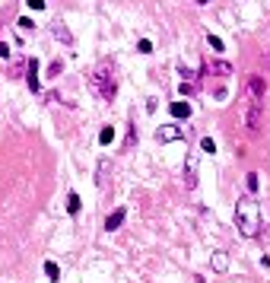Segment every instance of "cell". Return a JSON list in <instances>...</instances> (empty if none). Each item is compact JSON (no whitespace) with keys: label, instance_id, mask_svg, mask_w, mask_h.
<instances>
[{"label":"cell","instance_id":"1","mask_svg":"<svg viewBox=\"0 0 270 283\" xmlns=\"http://www.w3.org/2000/svg\"><path fill=\"white\" fill-rule=\"evenodd\" d=\"M235 229L245 239H258L261 235V207L254 198H242L235 204Z\"/></svg>","mask_w":270,"mask_h":283},{"label":"cell","instance_id":"2","mask_svg":"<svg viewBox=\"0 0 270 283\" xmlns=\"http://www.w3.org/2000/svg\"><path fill=\"white\" fill-rule=\"evenodd\" d=\"M111 70H114V64H108V60H105V64H99L96 73L89 77V86H92V89H96L102 99H108V102L114 99V80H111Z\"/></svg>","mask_w":270,"mask_h":283},{"label":"cell","instance_id":"3","mask_svg":"<svg viewBox=\"0 0 270 283\" xmlns=\"http://www.w3.org/2000/svg\"><path fill=\"white\" fill-rule=\"evenodd\" d=\"M261 121H264V102H248L245 105V127L248 131H261Z\"/></svg>","mask_w":270,"mask_h":283},{"label":"cell","instance_id":"4","mask_svg":"<svg viewBox=\"0 0 270 283\" xmlns=\"http://www.w3.org/2000/svg\"><path fill=\"white\" fill-rule=\"evenodd\" d=\"M185 137V131H181L178 124H162V127H156V140L159 143H172V140H181Z\"/></svg>","mask_w":270,"mask_h":283},{"label":"cell","instance_id":"5","mask_svg":"<svg viewBox=\"0 0 270 283\" xmlns=\"http://www.w3.org/2000/svg\"><path fill=\"white\" fill-rule=\"evenodd\" d=\"M26 80H29V89L38 96L42 83H38V60H35V57H29V60H26Z\"/></svg>","mask_w":270,"mask_h":283},{"label":"cell","instance_id":"6","mask_svg":"<svg viewBox=\"0 0 270 283\" xmlns=\"http://www.w3.org/2000/svg\"><path fill=\"white\" fill-rule=\"evenodd\" d=\"M185 185L191 188H197V153H191V156H188V163H185Z\"/></svg>","mask_w":270,"mask_h":283},{"label":"cell","instance_id":"7","mask_svg":"<svg viewBox=\"0 0 270 283\" xmlns=\"http://www.w3.org/2000/svg\"><path fill=\"white\" fill-rule=\"evenodd\" d=\"M248 102H264V80L248 77Z\"/></svg>","mask_w":270,"mask_h":283},{"label":"cell","instance_id":"8","mask_svg":"<svg viewBox=\"0 0 270 283\" xmlns=\"http://www.w3.org/2000/svg\"><path fill=\"white\" fill-rule=\"evenodd\" d=\"M124 217H127V207H118L114 213H108L105 217V232H114V229L124 223Z\"/></svg>","mask_w":270,"mask_h":283},{"label":"cell","instance_id":"9","mask_svg":"<svg viewBox=\"0 0 270 283\" xmlns=\"http://www.w3.org/2000/svg\"><path fill=\"white\" fill-rule=\"evenodd\" d=\"M191 102H172L168 105V114H172V118H191Z\"/></svg>","mask_w":270,"mask_h":283},{"label":"cell","instance_id":"10","mask_svg":"<svg viewBox=\"0 0 270 283\" xmlns=\"http://www.w3.org/2000/svg\"><path fill=\"white\" fill-rule=\"evenodd\" d=\"M207 70L216 73V77H226V73H232V64H229V60H210Z\"/></svg>","mask_w":270,"mask_h":283},{"label":"cell","instance_id":"11","mask_svg":"<svg viewBox=\"0 0 270 283\" xmlns=\"http://www.w3.org/2000/svg\"><path fill=\"white\" fill-rule=\"evenodd\" d=\"M80 207H83L80 194H77V191H70V194H67V213H70V217H77V213H80Z\"/></svg>","mask_w":270,"mask_h":283},{"label":"cell","instance_id":"12","mask_svg":"<svg viewBox=\"0 0 270 283\" xmlns=\"http://www.w3.org/2000/svg\"><path fill=\"white\" fill-rule=\"evenodd\" d=\"M210 264H213V271H216V274H226V271H229V258H226L222 252H216V255H213Z\"/></svg>","mask_w":270,"mask_h":283},{"label":"cell","instance_id":"13","mask_svg":"<svg viewBox=\"0 0 270 283\" xmlns=\"http://www.w3.org/2000/svg\"><path fill=\"white\" fill-rule=\"evenodd\" d=\"M108 169H111V163L108 159H99V188H108Z\"/></svg>","mask_w":270,"mask_h":283},{"label":"cell","instance_id":"14","mask_svg":"<svg viewBox=\"0 0 270 283\" xmlns=\"http://www.w3.org/2000/svg\"><path fill=\"white\" fill-rule=\"evenodd\" d=\"M54 35H57L64 45H73V35H70V29H67L64 23H54Z\"/></svg>","mask_w":270,"mask_h":283},{"label":"cell","instance_id":"15","mask_svg":"<svg viewBox=\"0 0 270 283\" xmlns=\"http://www.w3.org/2000/svg\"><path fill=\"white\" fill-rule=\"evenodd\" d=\"M111 140H114V127H111V124H105L102 131H99V143H102V146H108Z\"/></svg>","mask_w":270,"mask_h":283},{"label":"cell","instance_id":"16","mask_svg":"<svg viewBox=\"0 0 270 283\" xmlns=\"http://www.w3.org/2000/svg\"><path fill=\"white\" fill-rule=\"evenodd\" d=\"M45 274H48V280H60V267L54 261H45Z\"/></svg>","mask_w":270,"mask_h":283},{"label":"cell","instance_id":"17","mask_svg":"<svg viewBox=\"0 0 270 283\" xmlns=\"http://www.w3.org/2000/svg\"><path fill=\"white\" fill-rule=\"evenodd\" d=\"M207 45H210L213 51H222V48H226V45H222V38H219V35H213V32L207 35Z\"/></svg>","mask_w":270,"mask_h":283},{"label":"cell","instance_id":"18","mask_svg":"<svg viewBox=\"0 0 270 283\" xmlns=\"http://www.w3.org/2000/svg\"><path fill=\"white\" fill-rule=\"evenodd\" d=\"M23 73H26V60H16V64H13V70H10V77H13V80H19Z\"/></svg>","mask_w":270,"mask_h":283},{"label":"cell","instance_id":"19","mask_svg":"<svg viewBox=\"0 0 270 283\" xmlns=\"http://www.w3.org/2000/svg\"><path fill=\"white\" fill-rule=\"evenodd\" d=\"M200 150H204V153H216V140L213 137H204V140H200Z\"/></svg>","mask_w":270,"mask_h":283},{"label":"cell","instance_id":"20","mask_svg":"<svg viewBox=\"0 0 270 283\" xmlns=\"http://www.w3.org/2000/svg\"><path fill=\"white\" fill-rule=\"evenodd\" d=\"M134 143H137V127L131 124V131H127V140H124V150H131Z\"/></svg>","mask_w":270,"mask_h":283},{"label":"cell","instance_id":"21","mask_svg":"<svg viewBox=\"0 0 270 283\" xmlns=\"http://www.w3.org/2000/svg\"><path fill=\"white\" fill-rule=\"evenodd\" d=\"M137 48H140V55H150V51H153V42H150V38H140Z\"/></svg>","mask_w":270,"mask_h":283},{"label":"cell","instance_id":"22","mask_svg":"<svg viewBox=\"0 0 270 283\" xmlns=\"http://www.w3.org/2000/svg\"><path fill=\"white\" fill-rule=\"evenodd\" d=\"M60 70H64V60H54L48 67V77H60Z\"/></svg>","mask_w":270,"mask_h":283},{"label":"cell","instance_id":"23","mask_svg":"<svg viewBox=\"0 0 270 283\" xmlns=\"http://www.w3.org/2000/svg\"><path fill=\"white\" fill-rule=\"evenodd\" d=\"M248 191H258V172H248Z\"/></svg>","mask_w":270,"mask_h":283},{"label":"cell","instance_id":"24","mask_svg":"<svg viewBox=\"0 0 270 283\" xmlns=\"http://www.w3.org/2000/svg\"><path fill=\"white\" fill-rule=\"evenodd\" d=\"M178 96H194V83H181L178 86Z\"/></svg>","mask_w":270,"mask_h":283},{"label":"cell","instance_id":"25","mask_svg":"<svg viewBox=\"0 0 270 283\" xmlns=\"http://www.w3.org/2000/svg\"><path fill=\"white\" fill-rule=\"evenodd\" d=\"M32 26H35V19H29V16H19V29H26V32H29Z\"/></svg>","mask_w":270,"mask_h":283},{"label":"cell","instance_id":"26","mask_svg":"<svg viewBox=\"0 0 270 283\" xmlns=\"http://www.w3.org/2000/svg\"><path fill=\"white\" fill-rule=\"evenodd\" d=\"M26 3H29L32 10H45V0H26Z\"/></svg>","mask_w":270,"mask_h":283},{"label":"cell","instance_id":"27","mask_svg":"<svg viewBox=\"0 0 270 283\" xmlns=\"http://www.w3.org/2000/svg\"><path fill=\"white\" fill-rule=\"evenodd\" d=\"M0 57H10V45L6 42H0Z\"/></svg>","mask_w":270,"mask_h":283},{"label":"cell","instance_id":"28","mask_svg":"<svg viewBox=\"0 0 270 283\" xmlns=\"http://www.w3.org/2000/svg\"><path fill=\"white\" fill-rule=\"evenodd\" d=\"M197 3H200V6H207V3H210V0H197Z\"/></svg>","mask_w":270,"mask_h":283}]
</instances>
